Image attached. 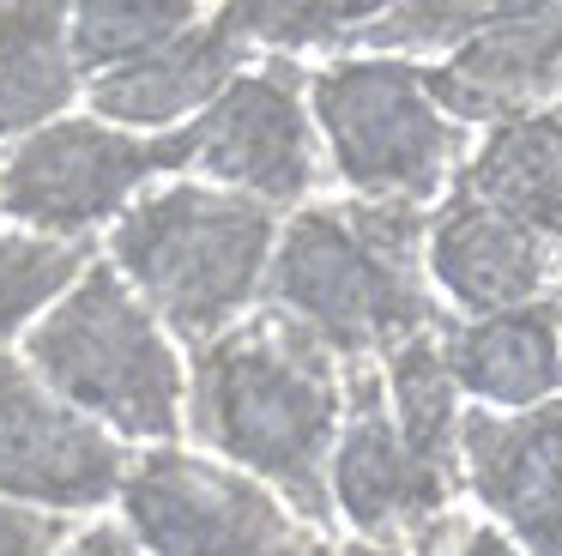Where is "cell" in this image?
I'll use <instances>...</instances> for the list:
<instances>
[{
	"label": "cell",
	"mask_w": 562,
	"mask_h": 556,
	"mask_svg": "<svg viewBox=\"0 0 562 556\" xmlns=\"http://www.w3.org/2000/svg\"><path fill=\"white\" fill-rule=\"evenodd\" d=\"M182 411L243 478L267 483L308 526L333 520L327 459L339 442L345 381L303 326L267 309L194 345V387Z\"/></svg>",
	"instance_id": "1"
},
{
	"label": "cell",
	"mask_w": 562,
	"mask_h": 556,
	"mask_svg": "<svg viewBox=\"0 0 562 556\" xmlns=\"http://www.w3.org/2000/svg\"><path fill=\"white\" fill-rule=\"evenodd\" d=\"M424 224L417 205H303L272 242L267 290L272 314L303 326L333 363L387 357L405 338L448 333L424 278Z\"/></svg>",
	"instance_id": "2"
},
{
	"label": "cell",
	"mask_w": 562,
	"mask_h": 556,
	"mask_svg": "<svg viewBox=\"0 0 562 556\" xmlns=\"http://www.w3.org/2000/svg\"><path fill=\"white\" fill-rule=\"evenodd\" d=\"M279 242V212L224 193L212 181L139 193L110 236V266L151 321L176 338H218L260 297L267 260Z\"/></svg>",
	"instance_id": "3"
},
{
	"label": "cell",
	"mask_w": 562,
	"mask_h": 556,
	"mask_svg": "<svg viewBox=\"0 0 562 556\" xmlns=\"http://www.w3.org/2000/svg\"><path fill=\"white\" fill-rule=\"evenodd\" d=\"M25 369L98 430L110 423L115 435L151 447L182 435V357L110 260H91L43 309L25 338Z\"/></svg>",
	"instance_id": "4"
},
{
	"label": "cell",
	"mask_w": 562,
	"mask_h": 556,
	"mask_svg": "<svg viewBox=\"0 0 562 556\" xmlns=\"http://www.w3.org/2000/svg\"><path fill=\"white\" fill-rule=\"evenodd\" d=\"M308 109L351 200L424 212L465 152V127L436 109L429 73L400 55H345L308 73Z\"/></svg>",
	"instance_id": "5"
},
{
	"label": "cell",
	"mask_w": 562,
	"mask_h": 556,
	"mask_svg": "<svg viewBox=\"0 0 562 556\" xmlns=\"http://www.w3.org/2000/svg\"><path fill=\"white\" fill-rule=\"evenodd\" d=\"M122 508L139 556H284L303 538L267 483L182 447L127 459Z\"/></svg>",
	"instance_id": "6"
},
{
	"label": "cell",
	"mask_w": 562,
	"mask_h": 556,
	"mask_svg": "<svg viewBox=\"0 0 562 556\" xmlns=\"http://www.w3.org/2000/svg\"><path fill=\"white\" fill-rule=\"evenodd\" d=\"M176 169V140H134L103 121H49L0 164V212L31 236L79 242L127 212L151 176Z\"/></svg>",
	"instance_id": "7"
},
{
	"label": "cell",
	"mask_w": 562,
	"mask_h": 556,
	"mask_svg": "<svg viewBox=\"0 0 562 556\" xmlns=\"http://www.w3.org/2000/svg\"><path fill=\"white\" fill-rule=\"evenodd\" d=\"M303 73L284 55H272L260 73H236L200 121H188L176 140V169H200L212 176L224 193L267 205H303L321 181V152H315V127L308 109L296 97Z\"/></svg>",
	"instance_id": "8"
},
{
	"label": "cell",
	"mask_w": 562,
	"mask_h": 556,
	"mask_svg": "<svg viewBox=\"0 0 562 556\" xmlns=\"http://www.w3.org/2000/svg\"><path fill=\"white\" fill-rule=\"evenodd\" d=\"M127 447L49 393L25 357L0 351V496L49 514L103 508L122 496Z\"/></svg>",
	"instance_id": "9"
},
{
	"label": "cell",
	"mask_w": 562,
	"mask_h": 556,
	"mask_svg": "<svg viewBox=\"0 0 562 556\" xmlns=\"http://www.w3.org/2000/svg\"><path fill=\"white\" fill-rule=\"evenodd\" d=\"M327 496L363 532V544H387V538H405V532H424L453 496L448 471L424 466L405 447V435L393 430V411H387V393H381L375 363H363L351 375V418H345L339 442H333V459H327Z\"/></svg>",
	"instance_id": "10"
},
{
	"label": "cell",
	"mask_w": 562,
	"mask_h": 556,
	"mask_svg": "<svg viewBox=\"0 0 562 556\" xmlns=\"http://www.w3.org/2000/svg\"><path fill=\"white\" fill-rule=\"evenodd\" d=\"M453 459L465 490L508 526L520 556H562V399L526 405L514 418H460Z\"/></svg>",
	"instance_id": "11"
},
{
	"label": "cell",
	"mask_w": 562,
	"mask_h": 556,
	"mask_svg": "<svg viewBox=\"0 0 562 556\" xmlns=\"http://www.w3.org/2000/svg\"><path fill=\"white\" fill-rule=\"evenodd\" d=\"M424 73L436 109L460 127L538 115V103L562 91V7H490V19Z\"/></svg>",
	"instance_id": "12"
},
{
	"label": "cell",
	"mask_w": 562,
	"mask_h": 556,
	"mask_svg": "<svg viewBox=\"0 0 562 556\" xmlns=\"http://www.w3.org/2000/svg\"><path fill=\"white\" fill-rule=\"evenodd\" d=\"M557 248H544L508 218L472 205L465 193H448L424 224V278H436L441 297L472 321L544 302V285L557 278Z\"/></svg>",
	"instance_id": "13"
},
{
	"label": "cell",
	"mask_w": 562,
	"mask_h": 556,
	"mask_svg": "<svg viewBox=\"0 0 562 556\" xmlns=\"http://www.w3.org/2000/svg\"><path fill=\"white\" fill-rule=\"evenodd\" d=\"M243 55H255V48H248L243 24H236V7L200 12V24H188L182 36L151 48L146 60L91 79V115L115 121V133L122 127H170L176 115H200L236 79Z\"/></svg>",
	"instance_id": "14"
},
{
	"label": "cell",
	"mask_w": 562,
	"mask_h": 556,
	"mask_svg": "<svg viewBox=\"0 0 562 556\" xmlns=\"http://www.w3.org/2000/svg\"><path fill=\"white\" fill-rule=\"evenodd\" d=\"M453 193L562 254V115H526L496 127L460 164Z\"/></svg>",
	"instance_id": "15"
},
{
	"label": "cell",
	"mask_w": 562,
	"mask_h": 556,
	"mask_svg": "<svg viewBox=\"0 0 562 556\" xmlns=\"http://www.w3.org/2000/svg\"><path fill=\"white\" fill-rule=\"evenodd\" d=\"M441 357L460 393H477L490 405H544L562 387V333L557 302H526V309L472 321L465 333L441 338Z\"/></svg>",
	"instance_id": "16"
},
{
	"label": "cell",
	"mask_w": 562,
	"mask_h": 556,
	"mask_svg": "<svg viewBox=\"0 0 562 556\" xmlns=\"http://www.w3.org/2000/svg\"><path fill=\"white\" fill-rule=\"evenodd\" d=\"M79 91L67 7H0V140H31Z\"/></svg>",
	"instance_id": "17"
},
{
	"label": "cell",
	"mask_w": 562,
	"mask_h": 556,
	"mask_svg": "<svg viewBox=\"0 0 562 556\" xmlns=\"http://www.w3.org/2000/svg\"><path fill=\"white\" fill-rule=\"evenodd\" d=\"M188 24H200L194 7L170 0H91V7L67 12V48H74V67L86 79H103L115 67H134L151 48H164L170 36H182Z\"/></svg>",
	"instance_id": "18"
},
{
	"label": "cell",
	"mask_w": 562,
	"mask_h": 556,
	"mask_svg": "<svg viewBox=\"0 0 562 556\" xmlns=\"http://www.w3.org/2000/svg\"><path fill=\"white\" fill-rule=\"evenodd\" d=\"M91 266L86 242H55L31 236V230H7L0 236V338H13L31 326L79 273Z\"/></svg>",
	"instance_id": "19"
},
{
	"label": "cell",
	"mask_w": 562,
	"mask_h": 556,
	"mask_svg": "<svg viewBox=\"0 0 562 556\" xmlns=\"http://www.w3.org/2000/svg\"><path fill=\"white\" fill-rule=\"evenodd\" d=\"M417 556H520L508 544V532L484 526V520H448L436 514L417 532Z\"/></svg>",
	"instance_id": "20"
},
{
	"label": "cell",
	"mask_w": 562,
	"mask_h": 556,
	"mask_svg": "<svg viewBox=\"0 0 562 556\" xmlns=\"http://www.w3.org/2000/svg\"><path fill=\"white\" fill-rule=\"evenodd\" d=\"M61 544H67L61 514H43V508L0 496V556H55Z\"/></svg>",
	"instance_id": "21"
},
{
	"label": "cell",
	"mask_w": 562,
	"mask_h": 556,
	"mask_svg": "<svg viewBox=\"0 0 562 556\" xmlns=\"http://www.w3.org/2000/svg\"><path fill=\"white\" fill-rule=\"evenodd\" d=\"M55 556H139V544L127 538V526H91V532H74Z\"/></svg>",
	"instance_id": "22"
},
{
	"label": "cell",
	"mask_w": 562,
	"mask_h": 556,
	"mask_svg": "<svg viewBox=\"0 0 562 556\" xmlns=\"http://www.w3.org/2000/svg\"><path fill=\"white\" fill-rule=\"evenodd\" d=\"M284 556H405V551H393V544H357V538H296Z\"/></svg>",
	"instance_id": "23"
},
{
	"label": "cell",
	"mask_w": 562,
	"mask_h": 556,
	"mask_svg": "<svg viewBox=\"0 0 562 556\" xmlns=\"http://www.w3.org/2000/svg\"><path fill=\"white\" fill-rule=\"evenodd\" d=\"M557 333H562V302H557Z\"/></svg>",
	"instance_id": "24"
}]
</instances>
